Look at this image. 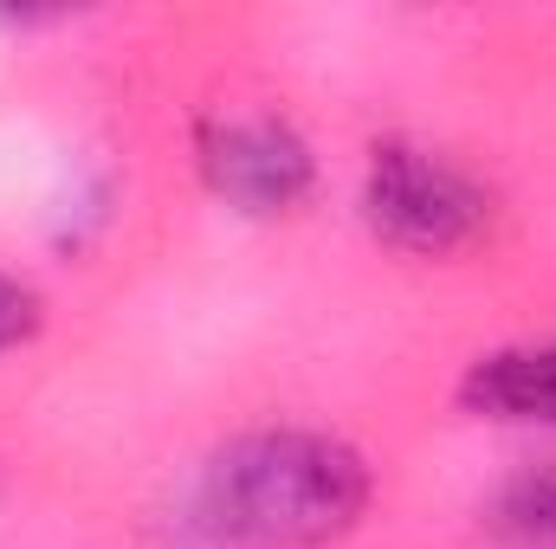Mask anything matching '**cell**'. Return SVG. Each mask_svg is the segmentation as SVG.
Instances as JSON below:
<instances>
[{"instance_id": "6da1fadb", "label": "cell", "mask_w": 556, "mask_h": 549, "mask_svg": "<svg viewBox=\"0 0 556 549\" xmlns=\"http://www.w3.org/2000/svg\"><path fill=\"white\" fill-rule=\"evenodd\" d=\"M369 459L317 426H253L201 472V524L233 549H317L369 511Z\"/></svg>"}, {"instance_id": "7a4b0ae2", "label": "cell", "mask_w": 556, "mask_h": 549, "mask_svg": "<svg viewBox=\"0 0 556 549\" xmlns=\"http://www.w3.org/2000/svg\"><path fill=\"white\" fill-rule=\"evenodd\" d=\"M363 220L376 227V240H389L402 253L446 259V253H466L492 227V194L453 155L395 137V142H376L369 149V168H363Z\"/></svg>"}, {"instance_id": "3957f363", "label": "cell", "mask_w": 556, "mask_h": 549, "mask_svg": "<svg viewBox=\"0 0 556 549\" xmlns=\"http://www.w3.org/2000/svg\"><path fill=\"white\" fill-rule=\"evenodd\" d=\"M194 162H201V181L240 214H291L317 188L311 142L298 137V124H285L273 111L214 117L194 142Z\"/></svg>"}, {"instance_id": "277c9868", "label": "cell", "mask_w": 556, "mask_h": 549, "mask_svg": "<svg viewBox=\"0 0 556 549\" xmlns=\"http://www.w3.org/2000/svg\"><path fill=\"white\" fill-rule=\"evenodd\" d=\"M459 408L511 426H556V343H518L479 356L459 382Z\"/></svg>"}, {"instance_id": "5b68a950", "label": "cell", "mask_w": 556, "mask_h": 549, "mask_svg": "<svg viewBox=\"0 0 556 549\" xmlns=\"http://www.w3.org/2000/svg\"><path fill=\"white\" fill-rule=\"evenodd\" d=\"M485 524H492L498 544H511V549H556V459L518 472V478L492 498Z\"/></svg>"}, {"instance_id": "8992f818", "label": "cell", "mask_w": 556, "mask_h": 549, "mask_svg": "<svg viewBox=\"0 0 556 549\" xmlns=\"http://www.w3.org/2000/svg\"><path fill=\"white\" fill-rule=\"evenodd\" d=\"M33 330H39V291L0 272V356H7V349H20Z\"/></svg>"}]
</instances>
